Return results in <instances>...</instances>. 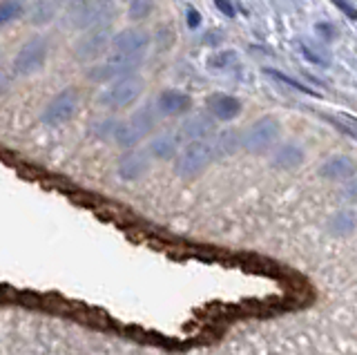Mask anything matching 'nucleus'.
I'll use <instances>...</instances> for the list:
<instances>
[{"instance_id": "1", "label": "nucleus", "mask_w": 357, "mask_h": 355, "mask_svg": "<svg viewBox=\"0 0 357 355\" xmlns=\"http://www.w3.org/2000/svg\"><path fill=\"white\" fill-rule=\"evenodd\" d=\"M282 139V123L275 116H261L241 132V148L250 154H266Z\"/></svg>"}, {"instance_id": "2", "label": "nucleus", "mask_w": 357, "mask_h": 355, "mask_svg": "<svg viewBox=\"0 0 357 355\" xmlns=\"http://www.w3.org/2000/svg\"><path fill=\"white\" fill-rule=\"evenodd\" d=\"M215 150H212L210 141H190L188 146L178 150L174 159V172L181 179H197L204 174L212 161H215Z\"/></svg>"}, {"instance_id": "3", "label": "nucleus", "mask_w": 357, "mask_h": 355, "mask_svg": "<svg viewBox=\"0 0 357 355\" xmlns=\"http://www.w3.org/2000/svg\"><path fill=\"white\" fill-rule=\"evenodd\" d=\"M114 0H89L87 5L67 9V25L72 29H94V27H109L114 18Z\"/></svg>"}, {"instance_id": "4", "label": "nucleus", "mask_w": 357, "mask_h": 355, "mask_svg": "<svg viewBox=\"0 0 357 355\" xmlns=\"http://www.w3.org/2000/svg\"><path fill=\"white\" fill-rule=\"evenodd\" d=\"M143 59L139 56H126V54H112L105 61L94 63L92 68H87L85 76L94 83H114L119 79L137 74L141 68Z\"/></svg>"}, {"instance_id": "5", "label": "nucleus", "mask_w": 357, "mask_h": 355, "mask_svg": "<svg viewBox=\"0 0 357 355\" xmlns=\"http://www.w3.org/2000/svg\"><path fill=\"white\" fill-rule=\"evenodd\" d=\"M78 107H81V94L76 87H65L43 107L40 123L47 128H61L78 114Z\"/></svg>"}, {"instance_id": "6", "label": "nucleus", "mask_w": 357, "mask_h": 355, "mask_svg": "<svg viewBox=\"0 0 357 355\" xmlns=\"http://www.w3.org/2000/svg\"><path fill=\"white\" fill-rule=\"evenodd\" d=\"M143 90H145V81L139 74H132V76H126V79L109 83V87H105V90L98 94V103L107 109H123L137 103Z\"/></svg>"}, {"instance_id": "7", "label": "nucleus", "mask_w": 357, "mask_h": 355, "mask_svg": "<svg viewBox=\"0 0 357 355\" xmlns=\"http://www.w3.org/2000/svg\"><path fill=\"white\" fill-rule=\"evenodd\" d=\"M50 56V43L45 36H33L25 40L18 47L16 56H14V72L18 76H33L38 74Z\"/></svg>"}, {"instance_id": "8", "label": "nucleus", "mask_w": 357, "mask_h": 355, "mask_svg": "<svg viewBox=\"0 0 357 355\" xmlns=\"http://www.w3.org/2000/svg\"><path fill=\"white\" fill-rule=\"evenodd\" d=\"M112 45V34L109 27H94L87 29L85 34L76 40L74 45V59L81 63L96 61L98 56H103V52Z\"/></svg>"}, {"instance_id": "9", "label": "nucleus", "mask_w": 357, "mask_h": 355, "mask_svg": "<svg viewBox=\"0 0 357 355\" xmlns=\"http://www.w3.org/2000/svg\"><path fill=\"white\" fill-rule=\"evenodd\" d=\"M152 159L145 150H126L116 163V174L123 181H139L150 172Z\"/></svg>"}, {"instance_id": "10", "label": "nucleus", "mask_w": 357, "mask_h": 355, "mask_svg": "<svg viewBox=\"0 0 357 355\" xmlns=\"http://www.w3.org/2000/svg\"><path fill=\"white\" fill-rule=\"evenodd\" d=\"M148 47H150V34L143 29H137V27L123 29L112 38V50H114V54H126V56L143 59V54L148 52Z\"/></svg>"}, {"instance_id": "11", "label": "nucleus", "mask_w": 357, "mask_h": 355, "mask_svg": "<svg viewBox=\"0 0 357 355\" xmlns=\"http://www.w3.org/2000/svg\"><path fill=\"white\" fill-rule=\"evenodd\" d=\"M217 135V121L212 119L208 112H195L190 114L181 128H178V137L190 141H210Z\"/></svg>"}, {"instance_id": "12", "label": "nucleus", "mask_w": 357, "mask_h": 355, "mask_svg": "<svg viewBox=\"0 0 357 355\" xmlns=\"http://www.w3.org/2000/svg\"><path fill=\"white\" fill-rule=\"evenodd\" d=\"M357 174V161L349 154H333L319 165V176L326 181L346 183Z\"/></svg>"}, {"instance_id": "13", "label": "nucleus", "mask_w": 357, "mask_h": 355, "mask_svg": "<svg viewBox=\"0 0 357 355\" xmlns=\"http://www.w3.org/2000/svg\"><path fill=\"white\" fill-rule=\"evenodd\" d=\"M154 107L161 116H183L192 109V98L181 90H163L156 96Z\"/></svg>"}, {"instance_id": "14", "label": "nucleus", "mask_w": 357, "mask_h": 355, "mask_svg": "<svg viewBox=\"0 0 357 355\" xmlns=\"http://www.w3.org/2000/svg\"><path fill=\"white\" fill-rule=\"evenodd\" d=\"M206 107H208V114L215 119V121H232L241 114V101L237 96H230V94H210L206 98Z\"/></svg>"}, {"instance_id": "15", "label": "nucleus", "mask_w": 357, "mask_h": 355, "mask_svg": "<svg viewBox=\"0 0 357 355\" xmlns=\"http://www.w3.org/2000/svg\"><path fill=\"white\" fill-rule=\"evenodd\" d=\"M178 150H181V137L174 135V132H161L150 139L148 143V152L150 159H159V161H172L176 159Z\"/></svg>"}, {"instance_id": "16", "label": "nucleus", "mask_w": 357, "mask_h": 355, "mask_svg": "<svg viewBox=\"0 0 357 355\" xmlns=\"http://www.w3.org/2000/svg\"><path fill=\"white\" fill-rule=\"evenodd\" d=\"M306 154L304 148L297 146V143H279L271 154V165L277 170H297L301 163H304Z\"/></svg>"}, {"instance_id": "17", "label": "nucleus", "mask_w": 357, "mask_h": 355, "mask_svg": "<svg viewBox=\"0 0 357 355\" xmlns=\"http://www.w3.org/2000/svg\"><path fill=\"white\" fill-rule=\"evenodd\" d=\"M326 228L333 237H349L357 230V213L353 208L335 210L326 221Z\"/></svg>"}, {"instance_id": "18", "label": "nucleus", "mask_w": 357, "mask_h": 355, "mask_svg": "<svg viewBox=\"0 0 357 355\" xmlns=\"http://www.w3.org/2000/svg\"><path fill=\"white\" fill-rule=\"evenodd\" d=\"M210 146L215 150V157H232L234 152L241 150V132L237 130H221L215 137L210 139Z\"/></svg>"}, {"instance_id": "19", "label": "nucleus", "mask_w": 357, "mask_h": 355, "mask_svg": "<svg viewBox=\"0 0 357 355\" xmlns=\"http://www.w3.org/2000/svg\"><path fill=\"white\" fill-rule=\"evenodd\" d=\"M159 112H156V107L152 105H143L139 107L137 112H134L130 119H128V123L139 132L141 139H145L148 135H152L154 128H156V121H159V116H156Z\"/></svg>"}, {"instance_id": "20", "label": "nucleus", "mask_w": 357, "mask_h": 355, "mask_svg": "<svg viewBox=\"0 0 357 355\" xmlns=\"http://www.w3.org/2000/svg\"><path fill=\"white\" fill-rule=\"evenodd\" d=\"M143 139H141V135L137 130H134L128 121H121V126H119V130H116V137H114V143L119 148H123V150H137V146L141 143Z\"/></svg>"}, {"instance_id": "21", "label": "nucleus", "mask_w": 357, "mask_h": 355, "mask_svg": "<svg viewBox=\"0 0 357 355\" xmlns=\"http://www.w3.org/2000/svg\"><path fill=\"white\" fill-rule=\"evenodd\" d=\"M54 16H56V3H54V0H38V3L33 5L31 12H29L31 25H47L54 20Z\"/></svg>"}, {"instance_id": "22", "label": "nucleus", "mask_w": 357, "mask_h": 355, "mask_svg": "<svg viewBox=\"0 0 357 355\" xmlns=\"http://www.w3.org/2000/svg\"><path fill=\"white\" fill-rule=\"evenodd\" d=\"M119 126H121L119 119H96L92 121V126H89V132L100 141H114Z\"/></svg>"}, {"instance_id": "23", "label": "nucleus", "mask_w": 357, "mask_h": 355, "mask_svg": "<svg viewBox=\"0 0 357 355\" xmlns=\"http://www.w3.org/2000/svg\"><path fill=\"white\" fill-rule=\"evenodd\" d=\"M22 12H25L22 0H0V27L14 23L16 18L22 16Z\"/></svg>"}, {"instance_id": "24", "label": "nucleus", "mask_w": 357, "mask_h": 355, "mask_svg": "<svg viewBox=\"0 0 357 355\" xmlns=\"http://www.w3.org/2000/svg\"><path fill=\"white\" fill-rule=\"evenodd\" d=\"M154 12V0H130L128 16L130 20H143Z\"/></svg>"}, {"instance_id": "25", "label": "nucleus", "mask_w": 357, "mask_h": 355, "mask_svg": "<svg viewBox=\"0 0 357 355\" xmlns=\"http://www.w3.org/2000/svg\"><path fill=\"white\" fill-rule=\"evenodd\" d=\"M232 63H234V52L226 50V52L212 54V56L208 59V68H212V70H226L228 65H232Z\"/></svg>"}, {"instance_id": "26", "label": "nucleus", "mask_w": 357, "mask_h": 355, "mask_svg": "<svg viewBox=\"0 0 357 355\" xmlns=\"http://www.w3.org/2000/svg\"><path fill=\"white\" fill-rule=\"evenodd\" d=\"M342 197H344V202L357 206V174L353 176V179L346 181L344 190H342Z\"/></svg>"}, {"instance_id": "27", "label": "nucleus", "mask_w": 357, "mask_h": 355, "mask_svg": "<svg viewBox=\"0 0 357 355\" xmlns=\"http://www.w3.org/2000/svg\"><path fill=\"white\" fill-rule=\"evenodd\" d=\"M266 74H271V76H275V79H279V81L288 83L290 87H295V90H299V92H306V94H315V92H310L308 87H304V85H301V83H297V81H293V79H288L286 74H279V72H275V70H266Z\"/></svg>"}, {"instance_id": "28", "label": "nucleus", "mask_w": 357, "mask_h": 355, "mask_svg": "<svg viewBox=\"0 0 357 355\" xmlns=\"http://www.w3.org/2000/svg\"><path fill=\"white\" fill-rule=\"evenodd\" d=\"M331 3L337 7L342 14L349 16V18H353V20L357 18V9H355V5L351 3V0H331Z\"/></svg>"}, {"instance_id": "29", "label": "nucleus", "mask_w": 357, "mask_h": 355, "mask_svg": "<svg viewBox=\"0 0 357 355\" xmlns=\"http://www.w3.org/2000/svg\"><path fill=\"white\" fill-rule=\"evenodd\" d=\"M201 40H204L206 45H219V43L223 40V34H221L219 29H210L208 34H206L204 38H201Z\"/></svg>"}, {"instance_id": "30", "label": "nucleus", "mask_w": 357, "mask_h": 355, "mask_svg": "<svg viewBox=\"0 0 357 355\" xmlns=\"http://www.w3.org/2000/svg\"><path fill=\"white\" fill-rule=\"evenodd\" d=\"M215 5H217V9H219L223 16H228V18L234 16V7H232L230 0H215Z\"/></svg>"}, {"instance_id": "31", "label": "nucleus", "mask_w": 357, "mask_h": 355, "mask_svg": "<svg viewBox=\"0 0 357 355\" xmlns=\"http://www.w3.org/2000/svg\"><path fill=\"white\" fill-rule=\"evenodd\" d=\"M185 20H188V27H190V29H197V27L201 25V16H199L197 9H188Z\"/></svg>"}, {"instance_id": "32", "label": "nucleus", "mask_w": 357, "mask_h": 355, "mask_svg": "<svg viewBox=\"0 0 357 355\" xmlns=\"http://www.w3.org/2000/svg\"><path fill=\"white\" fill-rule=\"evenodd\" d=\"M317 31H321L324 38H328V40L337 36V34H335V27H333V25H326V23H319V25H317Z\"/></svg>"}, {"instance_id": "33", "label": "nucleus", "mask_w": 357, "mask_h": 355, "mask_svg": "<svg viewBox=\"0 0 357 355\" xmlns=\"http://www.w3.org/2000/svg\"><path fill=\"white\" fill-rule=\"evenodd\" d=\"M63 3L67 5V9H76V7H83V5H87L89 0H63Z\"/></svg>"}, {"instance_id": "34", "label": "nucleus", "mask_w": 357, "mask_h": 355, "mask_svg": "<svg viewBox=\"0 0 357 355\" xmlns=\"http://www.w3.org/2000/svg\"><path fill=\"white\" fill-rule=\"evenodd\" d=\"M346 121H349V123L353 126V135H357V119H351V116H349Z\"/></svg>"}]
</instances>
